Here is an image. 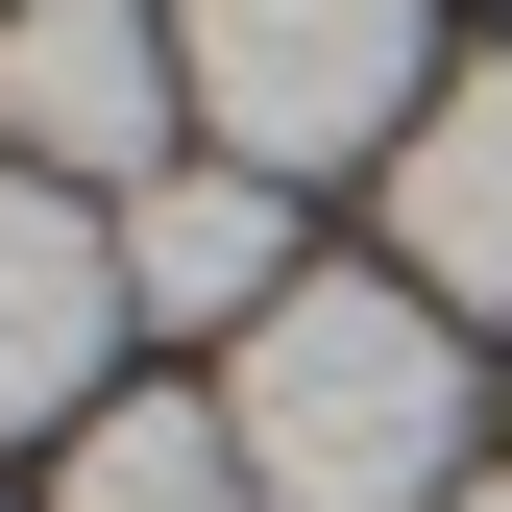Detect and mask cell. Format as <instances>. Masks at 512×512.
Listing matches in <instances>:
<instances>
[{
	"label": "cell",
	"mask_w": 512,
	"mask_h": 512,
	"mask_svg": "<svg viewBox=\"0 0 512 512\" xmlns=\"http://www.w3.org/2000/svg\"><path fill=\"white\" fill-rule=\"evenodd\" d=\"M171 0H0V171H74V196H147L171 171Z\"/></svg>",
	"instance_id": "obj_3"
},
{
	"label": "cell",
	"mask_w": 512,
	"mask_h": 512,
	"mask_svg": "<svg viewBox=\"0 0 512 512\" xmlns=\"http://www.w3.org/2000/svg\"><path fill=\"white\" fill-rule=\"evenodd\" d=\"M439 512H512V464H464V488H439Z\"/></svg>",
	"instance_id": "obj_8"
},
{
	"label": "cell",
	"mask_w": 512,
	"mask_h": 512,
	"mask_svg": "<svg viewBox=\"0 0 512 512\" xmlns=\"http://www.w3.org/2000/svg\"><path fill=\"white\" fill-rule=\"evenodd\" d=\"M391 269H415L439 317H512V49L415 98V147H391Z\"/></svg>",
	"instance_id": "obj_5"
},
{
	"label": "cell",
	"mask_w": 512,
	"mask_h": 512,
	"mask_svg": "<svg viewBox=\"0 0 512 512\" xmlns=\"http://www.w3.org/2000/svg\"><path fill=\"white\" fill-rule=\"evenodd\" d=\"M74 512H269V488H244V415L220 391H98L74 415Z\"/></svg>",
	"instance_id": "obj_7"
},
{
	"label": "cell",
	"mask_w": 512,
	"mask_h": 512,
	"mask_svg": "<svg viewBox=\"0 0 512 512\" xmlns=\"http://www.w3.org/2000/svg\"><path fill=\"white\" fill-rule=\"evenodd\" d=\"M171 74L244 171H366V147H415L439 49H415V0H171Z\"/></svg>",
	"instance_id": "obj_2"
},
{
	"label": "cell",
	"mask_w": 512,
	"mask_h": 512,
	"mask_svg": "<svg viewBox=\"0 0 512 512\" xmlns=\"http://www.w3.org/2000/svg\"><path fill=\"white\" fill-rule=\"evenodd\" d=\"M293 171H244V147H196V171H147V196H122V293L171 317V342H196V317H269L293 293Z\"/></svg>",
	"instance_id": "obj_6"
},
{
	"label": "cell",
	"mask_w": 512,
	"mask_h": 512,
	"mask_svg": "<svg viewBox=\"0 0 512 512\" xmlns=\"http://www.w3.org/2000/svg\"><path fill=\"white\" fill-rule=\"evenodd\" d=\"M122 220L74 196V171H0V439H49V415H98V342H122Z\"/></svg>",
	"instance_id": "obj_4"
},
{
	"label": "cell",
	"mask_w": 512,
	"mask_h": 512,
	"mask_svg": "<svg viewBox=\"0 0 512 512\" xmlns=\"http://www.w3.org/2000/svg\"><path fill=\"white\" fill-rule=\"evenodd\" d=\"M244 488L269 512H439L464 488V342H439V293L391 269H293L269 317H244Z\"/></svg>",
	"instance_id": "obj_1"
}]
</instances>
